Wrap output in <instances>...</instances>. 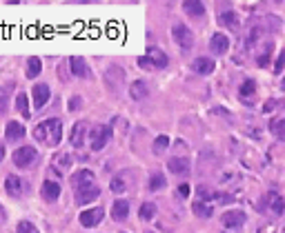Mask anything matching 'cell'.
<instances>
[{"label":"cell","mask_w":285,"mask_h":233,"mask_svg":"<svg viewBox=\"0 0 285 233\" xmlns=\"http://www.w3.org/2000/svg\"><path fill=\"white\" fill-rule=\"evenodd\" d=\"M34 136L45 147H58L60 138H63V122L58 118H49V120L40 122V125L34 129Z\"/></svg>","instance_id":"6da1fadb"},{"label":"cell","mask_w":285,"mask_h":233,"mask_svg":"<svg viewBox=\"0 0 285 233\" xmlns=\"http://www.w3.org/2000/svg\"><path fill=\"white\" fill-rule=\"evenodd\" d=\"M172 38H174V42H176L180 49H183V51H190L192 45H194V34L190 32V27H187V24H174Z\"/></svg>","instance_id":"7a4b0ae2"},{"label":"cell","mask_w":285,"mask_h":233,"mask_svg":"<svg viewBox=\"0 0 285 233\" xmlns=\"http://www.w3.org/2000/svg\"><path fill=\"white\" fill-rule=\"evenodd\" d=\"M109 138H112V129L107 125H96L92 127V133H89V142H92V149L94 151H100L102 147L109 142Z\"/></svg>","instance_id":"3957f363"},{"label":"cell","mask_w":285,"mask_h":233,"mask_svg":"<svg viewBox=\"0 0 285 233\" xmlns=\"http://www.w3.org/2000/svg\"><path fill=\"white\" fill-rule=\"evenodd\" d=\"M36 158H38V153H36L34 147H20V149L14 151V164H16V167H20V169L34 164Z\"/></svg>","instance_id":"277c9868"},{"label":"cell","mask_w":285,"mask_h":233,"mask_svg":"<svg viewBox=\"0 0 285 233\" xmlns=\"http://www.w3.org/2000/svg\"><path fill=\"white\" fill-rule=\"evenodd\" d=\"M100 195V189L89 182V185H83V187H76V202L78 205H89L92 200H96Z\"/></svg>","instance_id":"5b68a950"},{"label":"cell","mask_w":285,"mask_h":233,"mask_svg":"<svg viewBox=\"0 0 285 233\" xmlns=\"http://www.w3.org/2000/svg\"><path fill=\"white\" fill-rule=\"evenodd\" d=\"M245 213L243 211H239V209H234V211H225L221 216V224L225 226V229H239V226H243L245 224Z\"/></svg>","instance_id":"8992f818"},{"label":"cell","mask_w":285,"mask_h":233,"mask_svg":"<svg viewBox=\"0 0 285 233\" xmlns=\"http://www.w3.org/2000/svg\"><path fill=\"white\" fill-rule=\"evenodd\" d=\"M69 69H71V73H74L76 78H83V80L92 78V69H89L87 63H85V58H81V56H71L69 58Z\"/></svg>","instance_id":"52a82bcc"},{"label":"cell","mask_w":285,"mask_h":233,"mask_svg":"<svg viewBox=\"0 0 285 233\" xmlns=\"http://www.w3.org/2000/svg\"><path fill=\"white\" fill-rule=\"evenodd\" d=\"M145 58L149 60L151 69H165L167 63H169L167 53L161 51V49H156V47H149V49H147V56H145Z\"/></svg>","instance_id":"ba28073f"},{"label":"cell","mask_w":285,"mask_h":233,"mask_svg":"<svg viewBox=\"0 0 285 233\" xmlns=\"http://www.w3.org/2000/svg\"><path fill=\"white\" fill-rule=\"evenodd\" d=\"M102 218H105V209H100V207L87 209V211L81 213V224L83 226H96V224H100Z\"/></svg>","instance_id":"9c48e42d"},{"label":"cell","mask_w":285,"mask_h":233,"mask_svg":"<svg viewBox=\"0 0 285 233\" xmlns=\"http://www.w3.org/2000/svg\"><path fill=\"white\" fill-rule=\"evenodd\" d=\"M167 167L172 173H176V176H190V160L187 158H169V162H167Z\"/></svg>","instance_id":"30bf717a"},{"label":"cell","mask_w":285,"mask_h":233,"mask_svg":"<svg viewBox=\"0 0 285 233\" xmlns=\"http://www.w3.org/2000/svg\"><path fill=\"white\" fill-rule=\"evenodd\" d=\"M210 49H212V53H216V56H223V53H227V49H229L227 36L214 34V36H212V40H210Z\"/></svg>","instance_id":"8fae6325"},{"label":"cell","mask_w":285,"mask_h":233,"mask_svg":"<svg viewBox=\"0 0 285 233\" xmlns=\"http://www.w3.org/2000/svg\"><path fill=\"white\" fill-rule=\"evenodd\" d=\"M49 102V87L47 84H34V107L42 109Z\"/></svg>","instance_id":"7c38bea8"},{"label":"cell","mask_w":285,"mask_h":233,"mask_svg":"<svg viewBox=\"0 0 285 233\" xmlns=\"http://www.w3.org/2000/svg\"><path fill=\"white\" fill-rule=\"evenodd\" d=\"M85 136H87V125L85 122H76L74 129H71V136H69V142L71 147H83L85 144Z\"/></svg>","instance_id":"4fadbf2b"},{"label":"cell","mask_w":285,"mask_h":233,"mask_svg":"<svg viewBox=\"0 0 285 233\" xmlns=\"http://www.w3.org/2000/svg\"><path fill=\"white\" fill-rule=\"evenodd\" d=\"M40 193L47 202H56L58 195H60V185L58 182H51V180H45L42 187H40Z\"/></svg>","instance_id":"5bb4252c"},{"label":"cell","mask_w":285,"mask_h":233,"mask_svg":"<svg viewBox=\"0 0 285 233\" xmlns=\"http://www.w3.org/2000/svg\"><path fill=\"white\" fill-rule=\"evenodd\" d=\"M149 94V87H147V82L145 80H134L129 84V96H132V100H145Z\"/></svg>","instance_id":"9a60e30c"},{"label":"cell","mask_w":285,"mask_h":233,"mask_svg":"<svg viewBox=\"0 0 285 233\" xmlns=\"http://www.w3.org/2000/svg\"><path fill=\"white\" fill-rule=\"evenodd\" d=\"M214 67H216V63L212 58H196L192 63V69L196 73H201V76H208V73H212V71H214Z\"/></svg>","instance_id":"2e32d148"},{"label":"cell","mask_w":285,"mask_h":233,"mask_svg":"<svg viewBox=\"0 0 285 233\" xmlns=\"http://www.w3.org/2000/svg\"><path fill=\"white\" fill-rule=\"evenodd\" d=\"M127 216H129V202L127 200H116L112 207V218L118 220V222H123V220H127Z\"/></svg>","instance_id":"e0dca14e"},{"label":"cell","mask_w":285,"mask_h":233,"mask_svg":"<svg viewBox=\"0 0 285 233\" xmlns=\"http://www.w3.org/2000/svg\"><path fill=\"white\" fill-rule=\"evenodd\" d=\"M89 182H94V173L89 169H81L76 171L74 178H71V187H83V185H89Z\"/></svg>","instance_id":"ac0fdd59"},{"label":"cell","mask_w":285,"mask_h":233,"mask_svg":"<svg viewBox=\"0 0 285 233\" xmlns=\"http://www.w3.org/2000/svg\"><path fill=\"white\" fill-rule=\"evenodd\" d=\"M5 189H7L9 195L18 198V195L22 193V180L18 176H7V180H5Z\"/></svg>","instance_id":"d6986e66"},{"label":"cell","mask_w":285,"mask_h":233,"mask_svg":"<svg viewBox=\"0 0 285 233\" xmlns=\"http://www.w3.org/2000/svg\"><path fill=\"white\" fill-rule=\"evenodd\" d=\"M5 136H7V140H18L25 136V127L20 125V122H7V129H5Z\"/></svg>","instance_id":"ffe728a7"},{"label":"cell","mask_w":285,"mask_h":233,"mask_svg":"<svg viewBox=\"0 0 285 233\" xmlns=\"http://www.w3.org/2000/svg\"><path fill=\"white\" fill-rule=\"evenodd\" d=\"M183 11L190 16H203L205 14V5L198 3V0H187V3H183Z\"/></svg>","instance_id":"44dd1931"},{"label":"cell","mask_w":285,"mask_h":233,"mask_svg":"<svg viewBox=\"0 0 285 233\" xmlns=\"http://www.w3.org/2000/svg\"><path fill=\"white\" fill-rule=\"evenodd\" d=\"M149 191H161V189H165L167 187V180H165V176L159 173V171H154V173L149 176Z\"/></svg>","instance_id":"7402d4cb"},{"label":"cell","mask_w":285,"mask_h":233,"mask_svg":"<svg viewBox=\"0 0 285 233\" xmlns=\"http://www.w3.org/2000/svg\"><path fill=\"white\" fill-rule=\"evenodd\" d=\"M218 20H221V24H225V27H229V29H236V27H239V16H236L234 11H229V9L221 11Z\"/></svg>","instance_id":"603a6c76"},{"label":"cell","mask_w":285,"mask_h":233,"mask_svg":"<svg viewBox=\"0 0 285 233\" xmlns=\"http://www.w3.org/2000/svg\"><path fill=\"white\" fill-rule=\"evenodd\" d=\"M192 211H194V216H196V218H210L212 213H214V211H212V207L208 205V202H201V200H196V202H194Z\"/></svg>","instance_id":"cb8c5ba5"},{"label":"cell","mask_w":285,"mask_h":233,"mask_svg":"<svg viewBox=\"0 0 285 233\" xmlns=\"http://www.w3.org/2000/svg\"><path fill=\"white\" fill-rule=\"evenodd\" d=\"M40 71H42V63H40V58L32 56V58L27 60V78H36Z\"/></svg>","instance_id":"d4e9b609"},{"label":"cell","mask_w":285,"mask_h":233,"mask_svg":"<svg viewBox=\"0 0 285 233\" xmlns=\"http://www.w3.org/2000/svg\"><path fill=\"white\" fill-rule=\"evenodd\" d=\"M16 109L22 113V118H29V102H27V96L25 94H18L16 96Z\"/></svg>","instance_id":"484cf974"},{"label":"cell","mask_w":285,"mask_h":233,"mask_svg":"<svg viewBox=\"0 0 285 233\" xmlns=\"http://www.w3.org/2000/svg\"><path fill=\"white\" fill-rule=\"evenodd\" d=\"M138 216H141V220H151L156 216V205H151V202H145V205L141 207V211H138Z\"/></svg>","instance_id":"4316f807"},{"label":"cell","mask_w":285,"mask_h":233,"mask_svg":"<svg viewBox=\"0 0 285 233\" xmlns=\"http://www.w3.org/2000/svg\"><path fill=\"white\" fill-rule=\"evenodd\" d=\"M167 147H169V136H159L154 140V153H156V156H161Z\"/></svg>","instance_id":"83f0119b"},{"label":"cell","mask_w":285,"mask_h":233,"mask_svg":"<svg viewBox=\"0 0 285 233\" xmlns=\"http://www.w3.org/2000/svg\"><path fill=\"white\" fill-rule=\"evenodd\" d=\"M198 200L205 202V200H218V193L212 191L210 187H198Z\"/></svg>","instance_id":"f1b7e54d"},{"label":"cell","mask_w":285,"mask_h":233,"mask_svg":"<svg viewBox=\"0 0 285 233\" xmlns=\"http://www.w3.org/2000/svg\"><path fill=\"white\" fill-rule=\"evenodd\" d=\"M283 118H276V120H270V131L274 133L276 138H283Z\"/></svg>","instance_id":"f546056e"},{"label":"cell","mask_w":285,"mask_h":233,"mask_svg":"<svg viewBox=\"0 0 285 233\" xmlns=\"http://www.w3.org/2000/svg\"><path fill=\"white\" fill-rule=\"evenodd\" d=\"M109 189H112L114 193H123L125 189H127V185H125V180H123V178H120V176H116L112 182H109Z\"/></svg>","instance_id":"4dcf8cb0"},{"label":"cell","mask_w":285,"mask_h":233,"mask_svg":"<svg viewBox=\"0 0 285 233\" xmlns=\"http://www.w3.org/2000/svg\"><path fill=\"white\" fill-rule=\"evenodd\" d=\"M254 91H256V84H254L252 80H245L243 84H241L239 94H241V98H247V96H254Z\"/></svg>","instance_id":"1f68e13d"},{"label":"cell","mask_w":285,"mask_h":233,"mask_svg":"<svg viewBox=\"0 0 285 233\" xmlns=\"http://www.w3.org/2000/svg\"><path fill=\"white\" fill-rule=\"evenodd\" d=\"M16 233H38V229L32 224V222H27V220H22V222H18V229Z\"/></svg>","instance_id":"d6a6232c"},{"label":"cell","mask_w":285,"mask_h":233,"mask_svg":"<svg viewBox=\"0 0 285 233\" xmlns=\"http://www.w3.org/2000/svg\"><path fill=\"white\" fill-rule=\"evenodd\" d=\"M272 211H274L276 216H281V213H283V200L278 198V195L274 198V205H272Z\"/></svg>","instance_id":"836d02e7"},{"label":"cell","mask_w":285,"mask_h":233,"mask_svg":"<svg viewBox=\"0 0 285 233\" xmlns=\"http://www.w3.org/2000/svg\"><path fill=\"white\" fill-rule=\"evenodd\" d=\"M81 96H74V98H71V100H69V111H78V109H81Z\"/></svg>","instance_id":"e575fe53"},{"label":"cell","mask_w":285,"mask_h":233,"mask_svg":"<svg viewBox=\"0 0 285 233\" xmlns=\"http://www.w3.org/2000/svg\"><path fill=\"white\" fill-rule=\"evenodd\" d=\"M7 111V96H5V91L0 89V113Z\"/></svg>","instance_id":"d590c367"},{"label":"cell","mask_w":285,"mask_h":233,"mask_svg":"<svg viewBox=\"0 0 285 233\" xmlns=\"http://www.w3.org/2000/svg\"><path fill=\"white\" fill-rule=\"evenodd\" d=\"M276 107H278V100H268V102H265V107H263V111L270 113V111H274Z\"/></svg>","instance_id":"8d00e7d4"},{"label":"cell","mask_w":285,"mask_h":233,"mask_svg":"<svg viewBox=\"0 0 285 233\" xmlns=\"http://www.w3.org/2000/svg\"><path fill=\"white\" fill-rule=\"evenodd\" d=\"M176 191H178V198H187L190 195V185H180Z\"/></svg>","instance_id":"74e56055"},{"label":"cell","mask_w":285,"mask_h":233,"mask_svg":"<svg viewBox=\"0 0 285 233\" xmlns=\"http://www.w3.org/2000/svg\"><path fill=\"white\" fill-rule=\"evenodd\" d=\"M274 71H276V73H281V71H283V53H281V56H278V58H276V65H274Z\"/></svg>","instance_id":"f35d334b"},{"label":"cell","mask_w":285,"mask_h":233,"mask_svg":"<svg viewBox=\"0 0 285 233\" xmlns=\"http://www.w3.org/2000/svg\"><path fill=\"white\" fill-rule=\"evenodd\" d=\"M138 65H141L143 69H151V65H149V60H147V58H138Z\"/></svg>","instance_id":"ab89813d"},{"label":"cell","mask_w":285,"mask_h":233,"mask_svg":"<svg viewBox=\"0 0 285 233\" xmlns=\"http://www.w3.org/2000/svg\"><path fill=\"white\" fill-rule=\"evenodd\" d=\"M3 158H5V144H3V140H0V162H3Z\"/></svg>","instance_id":"60d3db41"},{"label":"cell","mask_w":285,"mask_h":233,"mask_svg":"<svg viewBox=\"0 0 285 233\" xmlns=\"http://www.w3.org/2000/svg\"><path fill=\"white\" fill-rule=\"evenodd\" d=\"M5 220H7V213H5V209L0 207V222H5Z\"/></svg>","instance_id":"b9f144b4"}]
</instances>
